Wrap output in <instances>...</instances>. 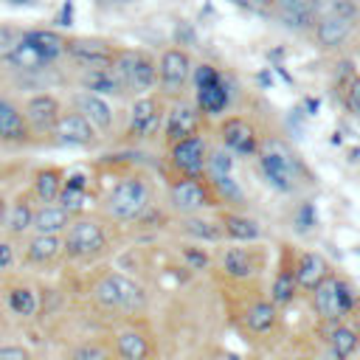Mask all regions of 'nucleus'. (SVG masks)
<instances>
[{
  "instance_id": "obj_1",
  "label": "nucleus",
  "mask_w": 360,
  "mask_h": 360,
  "mask_svg": "<svg viewBox=\"0 0 360 360\" xmlns=\"http://www.w3.org/2000/svg\"><path fill=\"white\" fill-rule=\"evenodd\" d=\"M312 309L321 321L326 323H340L343 318H349L357 307V292L352 290V284L340 276H326L312 292Z\"/></svg>"
},
{
  "instance_id": "obj_2",
  "label": "nucleus",
  "mask_w": 360,
  "mask_h": 360,
  "mask_svg": "<svg viewBox=\"0 0 360 360\" xmlns=\"http://www.w3.org/2000/svg\"><path fill=\"white\" fill-rule=\"evenodd\" d=\"M152 208V191L143 177H124L107 194V214L115 222H135Z\"/></svg>"
},
{
  "instance_id": "obj_3",
  "label": "nucleus",
  "mask_w": 360,
  "mask_h": 360,
  "mask_svg": "<svg viewBox=\"0 0 360 360\" xmlns=\"http://www.w3.org/2000/svg\"><path fill=\"white\" fill-rule=\"evenodd\" d=\"M256 155H259V169H262L264 180L276 191L290 194L295 188V177H298V160H295V155L284 143H278L273 138L264 146H259Z\"/></svg>"
},
{
  "instance_id": "obj_4",
  "label": "nucleus",
  "mask_w": 360,
  "mask_h": 360,
  "mask_svg": "<svg viewBox=\"0 0 360 360\" xmlns=\"http://www.w3.org/2000/svg\"><path fill=\"white\" fill-rule=\"evenodd\" d=\"M112 70L121 82V87L146 96L158 87V62L143 51H121L112 62Z\"/></svg>"
},
{
  "instance_id": "obj_5",
  "label": "nucleus",
  "mask_w": 360,
  "mask_h": 360,
  "mask_svg": "<svg viewBox=\"0 0 360 360\" xmlns=\"http://www.w3.org/2000/svg\"><path fill=\"white\" fill-rule=\"evenodd\" d=\"M191 56L183 48H169L160 53L158 59V87L163 96L169 98H180V93L186 90L188 79H191Z\"/></svg>"
},
{
  "instance_id": "obj_6",
  "label": "nucleus",
  "mask_w": 360,
  "mask_h": 360,
  "mask_svg": "<svg viewBox=\"0 0 360 360\" xmlns=\"http://www.w3.org/2000/svg\"><path fill=\"white\" fill-rule=\"evenodd\" d=\"M65 256L68 259H84V256H96L104 250L107 245V233L96 219H76L68 225L65 231Z\"/></svg>"
},
{
  "instance_id": "obj_7",
  "label": "nucleus",
  "mask_w": 360,
  "mask_h": 360,
  "mask_svg": "<svg viewBox=\"0 0 360 360\" xmlns=\"http://www.w3.org/2000/svg\"><path fill=\"white\" fill-rule=\"evenodd\" d=\"M233 169H236V155H231L225 146H217L205 155V172L202 174L208 177L214 191L219 197H228V200H242V188L233 180Z\"/></svg>"
},
{
  "instance_id": "obj_8",
  "label": "nucleus",
  "mask_w": 360,
  "mask_h": 360,
  "mask_svg": "<svg viewBox=\"0 0 360 360\" xmlns=\"http://www.w3.org/2000/svg\"><path fill=\"white\" fill-rule=\"evenodd\" d=\"M197 129H200L197 104H191L186 98H174L169 104L166 115H163V138H166V143L172 146V143L183 141V138H191V135H197Z\"/></svg>"
},
{
  "instance_id": "obj_9",
  "label": "nucleus",
  "mask_w": 360,
  "mask_h": 360,
  "mask_svg": "<svg viewBox=\"0 0 360 360\" xmlns=\"http://www.w3.org/2000/svg\"><path fill=\"white\" fill-rule=\"evenodd\" d=\"M169 200H172V208L183 217H191V214H200L202 208L214 205L211 202V194L205 188V183L200 177H180L169 186Z\"/></svg>"
},
{
  "instance_id": "obj_10",
  "label": "nucleus",
  "mask_w": 360,
  "mask_h": 360,
  "mask_svg": "<svg viewBox=\"0 0 360 360\" xmlns=\"http://www.w3.org/2000/svg\"><path fill=\"white\" fill-rule=\"evenodd\" d=\"M65 53L70 59H76L84 70H93V68H110L115 62V51L107 39H96V37H76L65 45Z\"/></svg>"
},
{
  "instance_id": "obj_11",
  "label": "nucleus",
  "mask_w": 360,
  "mask_h": 360,
  "mask_svg": "<svg viewBox=\"0 0 360 360\" xmlns=\"http://www.w3.org/2000/svg\"><path fill=\"white\" fill-rule=\"evenodd\" d=\"M205 155H208V149H205V141L200 135L183 138V141L172 143V149H169L172 166L180 172V177H202Z\"/></svg>"
},
{
  "instance_id": "obj_12",
  "label": "nucleus",
  "mask_w": 360,
  "mask_h": 360,
  "mask_svg": "<svg viewBox=\"0 0 360 360\" xmlns=\"http://www.w3.org/2000/svg\"><path fill=\"white\" fill-rule=\"evenodd\" d=\"M163 127V107L160 98L146 93L138 96V101L129 110V135L132 138H152Z\"/></svg>"
},
{
  "instance_id": "obj_13",
  "label": "nucleus",
  "mask_w": 360,
  "mask_h": 360,
  "mask_svg": "<svg viewBox=\"0 0 360 360\" xmlns=\"http://www.w3.org/2000/svg\"><path fill=\"white\" fill-rule=\"evenodd\" d=\"M219 138L231 155H256L259 152V135H256L253 124L245 121L242 115L225 118L219 124Z\"/></svg>"
},
{
  "instance_id": "obj_14",
  "label": "nucleus",
  "mask_w": 360,
  "mask_h": 360,
  "mask_svg": "<svg viewBox=\"0 0 360 360\" xmlns=\"http://www.w3.org/2000/svg\"><path fill=\"white\" fill-rule=\"evenodd\" d=\"M276 17L290 31H312L321 20L318 0H276Z\"/></svg>"
},
{
  "instance_id": "obj_15",
  "label": "nucleus",
  "mask_w": 360,
  "mask_h": 360,
  "mask_svg": "<svg viewBox=\"0 0 360 360\" xmlns=\"http://www.w3.org/2000/svg\"><path fill=\"white\" fill-rule=\"evenodd\" d=\"M62 115V104L56 96L51 93H37L25 101L22 107V118H25V127L34 129V132H48L53 129V124L59 121Z\"/></svg>"
},
{
  "instance_id": "obj_16",
  "label": "nucleus",
  "mask_w": 360,
  "mask_h": 360,
  "mask_svg": "<svg viewBox=\"0 0 360 360\" xmlns=\"http://www.w3.org/2000/svg\"><path fill=\"white\" fill-rule=\"evenodd\" d=\"M73 104H76V112H82L87 118V124L96 129V135H107L115 124V115H112V107L107 104L104 96L98 93H73Z\"/></svg>"
},
{
  "instance_id": "obj_17",
  "label": "nucleus",
  "mask_w": 360,
  "mask_h": 360,
  "mask_svg": "<svg viewBox=\"0 0 360 360\" xmlns=\"http://www.w3.org/2000/svg\"><path fill=\"white\" fill-rule=\"evenodd\" d=\"M51 132L56 135V141H62V143H68V146H93L96 138H98L96 129L87 124V118H84L82 112H76V110L62 112Z\"/></svg>"
},
{
  "instance_id": "obj_18",
  "label": "nucleus",
  "mask_w": 360,
  "mask_h": 360,
  "mask_svg": "<svg viewBox=\"0 0 360 360\" xmlns=\"http://www.w3.org/2000/svg\"><path fill=\"white\" fill-rule=\"evenodd\" d=\"M112 354L118 360H152V343L141 329L124 326L112 335Z\"/></svg>"
},
{
  "instance_id": "obj_19",
  "label": "nucleus",
  "mask_w": 360,
  "mask_h": 360,
  "mask_svg": "<svg viewBox=\"0 0 360 360\" xmlns=\"http://www.w3.org/2000/svg\"><path fill=\"white\" fill-rule=\"evenodd\" d=\"M292 276H295L298 290L312 292V290L329 276V264H326V259H323L321 253H315V250H304V253H298V259H295Z\"/></svg>"
},
{
  "instance_id": "obj_20",
  "label": "nucleus",
  "mask_w": 360,
  "mask_h": 360,
  "mask_svg": "<svg viewBox=\"0 0 360 360\" xmlns=\"http://www.w3.org/2000/svg\"><path fill=\"white\" fill-rule=\"evenodd\" d=\"M70 225V214L59 205V202H45V205H37L34 208V217H31V231L34 233H42V236H62Z\"/></svg>"
},
{
  "instance_id": "obj_21",
  "label": "nucleus",
  "mask_w": 360,
  "mask_h": 360,
  "mask_svg": "<svg viewBox=\"0 0 360 360\" xmlns=\"http://www.w3.org/2000/svg\"><path fill=\"white\" fill-rule=\"evenodd\" d=\"M242 321H245V326H248L250 335H267L278 323V307L270 298H256V301L248 304Z\"/></svg>"
},
{
  "instance_id": "obj_22",
  "label": "nucleus",
  "mask_w": 360,
  "mask_h": 360,
  "mask_svg": "<svg viewBox=\"0 0 360 360\" xmlns=\"http://www.w3.org/2000/svg\"><path fill=\"white\" fill-rule=\"evenodd\" d=\"M219 264H222L225 276H228V278H236V281H245V278H250V276L259 273V267H256V253L248 250V248H239V245L225 248Z\"/></svg>"
},
{
  "instance_id": "obj_23",
  "label": "nucleus",
  "mask_w": 360,
  "mask_h": 360,
  "mask_svg": "<svg viewBox=\"0 0 360 360\" xmlns=\"http://www.w3.org/2000/svg\"><path fill=\"white\" fill-rule=\"evenodd\" d=\"M219 225H222V233L228 236V239H233L236 245H245V242H256L259 236H262V225L253 219V217H245V214H225L222 219H219Z\"/></svg>"
},
{
  "instance_id": "obj_24",
  "label": "nucleus",
  "mask_w": 360,
  "mask_h": 360,
  "mask_svg": "<svg viewBox=\"0 0 360 360\" xmlns=\"http://www.w3.org/2000/svg\"><path fill=\"white\" fill-rule=\"evenodd\" d=\"M312 31H315V42H318L323 51H332V48H340V45L349 39L352 22L335 20V17H321Z\"/></svg>"
},
{
  "instance_id": "obj_25",
  "label": "nucleus",
  "mask_w": 360,
  "mask_h": 360,
  "mask_svg": "<svg viewBox=\"0 0 360 360\" xmlns=\"http://www.w3.org/2000/svg\"><path fill=\"white\" fill-rule=\"evenodd\" d=\"M65 250V242L62 236H42V233H34L25 245V262L28 264H45V262H53L56 256H62Z\"/></svg>"
},
{
  "instance_id": "obj_26",
  "label": "nucleus",
  "mask_w": 360,
  "mask_h": 360,
  "mask_svg": "<svg viewBox=\"0 0 360 360\" xmlns=\"http://www.w3.org/2000/svg\"><path fill=\"white\" fill-rule=\"evenodd\" d=\"M37 51H39V56L51 65V62H56L59 56H65V45H68V39L62 37V34H56V31H48V28H37V31H28V34H22Z\"/></svg>"
},
{
  "instance_id": "obj_27",
  "label": "nucleus",
  "mask_w": 360,
  "mask_h": 360,
  "mask_svg": "<svg viewBox=\"0 0 360 360\" xmlns=\"http://www.w3.org/2000/svg\"><path fill=\"white\" fill-rule=\"evenodd\" d=\"M62 180H65V172L56 166H45V169L34 172V197L39 200V205L56 202V197L62 191Z\"/></svg>"
},
{
  "instance_id": "obj_28",
  "label": "nucleus",
  "mask_w": 360,
  "mask_h": 360,
  "mask_svg": "<svg viewBox=\"0 0 360 360\" xmlns=\"http://www.w3.org/2000/svg\"><path fill=\"white\" fill-rule=\"evenodd\" d=\"M84 200H87V177H84L82 172L68 174V177L62 180V191H59L56 202H59L68 214H76V211H82Z\"/></svg>"
},
{
  "instance_id": "obj_29",
  "label": "nucleus",
  "mask_w": 360,
  "mask_h": 360,
  "mask_svg": "<svg viewBox=\"0 0 360 360\" xmlns=\"http://www.w3.org/2000/svg\"><path fill=\"white\" fill-rule=\"evenodd\" d=\"M115 278V290H118V309L124 312H138L146 307V290L132 278V276H124V273H112Z\"/></svg>"
},
{
  "instance_id": "obj_30",
  "label": "nucleus",
  "mask_w": 360,
  "mask_h": 360,
  "mask_svg": "<svg viewBox=\"0 0 360 360\" xmlns=\"http://www.w3.org/2000/svg\"><path fill=\"white\" fill-rule=\"evenodd\" d=\"M6 307H8V312L17 315V318H34V315H39V292H37L34 287H25V284L8 287V292H6Z\"/></svg>"
},
{
  "instance_id": "obj_31",
  "label": "nucleus",
  "mask_w": 360,
  "mask_h": 360,
  "mask_svg": "<svg viewBox=\"0 0 360 360\" xmlns=\"http://www.w3.org/2000/svg\"><path fill=\"white\" fill-rule=\"evenodd\" d=\"M326 346H329L332 352H338L340 357L349 360V357L357 352V346H360V332H357L354 326H349L346 321L332 323V326H329V335H326Z\"/></svg>"
},
{
  "instance_id": "obj_32",
  "label": "nucleus",
  "mask_w": 360,
  "mask_h": 360,
  "mask_svg": "<svg viewBox=\"0 0 360 360\" xmlns=\"http://www.w3.org/2000/svg\"><path fill=\"white\" fill-rule=\"evenodd\" d=\"M28 132L22 110H17L8 98H0V141H22Z\"/></svg>"
},
{
  "instance_id": "obj_33",
  "label": "nucleus",
  "mask_w": 360,
  "mask_h": 360,
  "mask_svg": "<svg viewBox=\"0 0 360 360\" xmlns=\"http://www.w3.org/2000/svg\"><path fill=\"white\" fill-rule=\"evenodd\" d=\"M228 90H225V82H217V84H205V87H197L194 93V104L200 112L205 115H217L228 107Z\"/></svg>"
},
{
  "instance_id": "obj_34",
  "label": "nucleus",
  "mask_w": 360,
  "mask_h": 360,
  "mask_svg": "<svg viewBox=\"0 0 360 360\" xmlns=\"http://www.w3.org/2000/svg\"><path fill=\"white\" fill-rule=\"evenodd\" d=\"M31 217H34V205L28 202V197H17L14 202H8L3 225L11 236H22L25 231H31Z\"/></svg>"
},
{
  "instance_id": "obj_35",
  "label": "nucleus",
  "mask_w": 360,
  "mask_h": 360,
  "mask_svg": "<svg viewBox=\"0 0 360 360\" xmlns=\"http://www.w3.org/2000/svg\"><path fill=\"white\" fill-rule=\"evenodd\" d=\"M6 62H8L11 68H17V70H42V68L48 65V62L39 56V51H37L25 37H20V42L8 51Z\"/></svg>"
},
{
  "instance_id": "obj_36",
  "label": "nucleus",
  "mask_w": 360,
  "mask_h": 360,
  "mask_svg": "<svg viewBox=\"0 0 360 360\" xmlns=\"http://www.w3.org/2000/svg\"><path fill=\"white\" fill-rule=\"evenodd\" d=\"M180 228H183V233H186L188 239H200V242H219V239L225 236L219 222H214V219H202V217H197V214L183 217Z\"/></svg>"
},
{
  "instance_id": "obj_37",
  "label": "nucleus",
  "mask_w": 360,
  "mask_h": 360,
  "mask_svg": "<svg viewBox=\"0 0 360 360\" xmlns=\"http://www.w3.org/2000/svg\"><path fill=\"white\" fill-rule=\"evenodd\" d=\"M82 82H84L87 90H93V93H98V96L124 90L121 82H118V76H115V70H112V65H110V68H93V70H84Z\"/></svg>"
},
{
  "instance_id": "obj_38",
  "label": "nucleus",
  "mask_w": 360,
  "mask_h": 360,
  "mask_svg": "<svg viewBox=\"0 0 360 360\" xmlns=\"http://www.w3.org/2000/svg\"><path fill=\"white\" fill-rule=\"evenodd\" d=\"M295 292H298V284H295L292 267H281V270L276 273L273 284H270V301H273L276 307H287V304H292Z\"/></svg>"
},
{
  "instance_id": "obj_39",
  "label": "nucleus",
  "mask_w": 360,
  "mask_h": 360,
  "mask_svg": "<svg viewBox=\"0 0 360 360\" xmlns=\"http://www.w3.org/2000/svg\"><path fill=\"white\" fill-rule=\"evenodd\" d=\"M112 349L101 340H82L76 346H70L68 360H112Z\"/></svg>"
},
{
  "instance_id": "obj_40",
  "label": "nucleus",
  "mask_w": 360,
  "mask_h": 360,
  "mask_svg": "<svg viewBox=\"0 0 360 360\" xmlns=\"http://www.w3.org/2000/svg\"><path fill=\"white\" fill-rule=\"evenodd\" d=\"M93 301L98 307H104V309H118V290H115L112 273L96 278V284H93Z\"/></svg>"
},
{
  "instance_id": "obj_41",
  "label": "nucleus",
  "mask_w": 360,
  "mask_h": 360,
  "mask_svg": "<svg viewBox=\"0 0 360 360\" xmlns=\"http://www.w3.org/2000/svg\"><path fill=\"white\" fill-rule=\"evenodd\" d=\"M321 17H335V20L354 22V17H357V3H354V0H326Z\"/></svg>"
},
{
  "instance_id": "obj_42",
  "label": "nucleus",
  "mask_w": 360,
  "mask_h": 360,
  "mask_svg": "<svg viewBox=\"0 0 360 360\" xmlns=\"http://www.w3.org/2000/svg\"><path fill=\"white\" fill-rule=\"evenodd\" d=\"M191 82H194V90H197V87L222 82V76H219V70L214 65H197V68H191Z\"/></svg>"
},
{
  "instance_id": "obj_43",
  "label": "nucleus",
  "mask_w": 360,
  "mask_h": 360,
  "mask_svg": "<svg viewBox=\"0 0 360 360\" xmlns=\"http://www.w3.org/2000/svg\"><path fill=\"white\" fill-rule=\"evenodd\" d=\"M292 225H295V231H298V233H307V231H312V225H315V205H312L309 200H304V202L298 205Z\"/></svg>"
},
{
  "instance_id": "obj_44",
  "label": "nucleus",
  "mask_w": 360,
  "mask_h": 360,
  "mask_svg": "<svg viewBox=\"0 0 360 360\" xmlns=\"http://www.w3.org/2000/svg\"><path fill=\"white\" fill-rule=\"evenodd\" d=\"M180 253H183V262H186L191 270H205V267H208V262H211L205 250L191 248V245H183V248H180Z\"/></svg>"
},
{
  "instance_id": "obj_45",
  "label": "nucleus",
  "mask_w": 360,
  "mask_h": 360,
  "mask_svg": "<svg viewBox=\"0 0 360 360\" xmlns=\"http://www.w3.org/2000/svg\"><path fill=\"white\" fill-rule=\"evenodd\" d=\"M20 31L14 28V25H0V59H6L8 56V51L20 42Z\"/></svg>"
},
{
  "instance_id": "obj_46",
  "label": "nucleus",
  "mask_w": 360,
  "mask_h": 360,
  "mask_svg": "<svg viewBox=\"0 0 360 360\" xmlns=\"http://www.w3.org/2000/svg\"><path fill=\"white\" fill-rule=\"evenodd\" d=\"M346 110H349L354 118H360V73L352 79V84H349V90H346Z\"/></svg>"
},
{
  "instance_id": "obj_47",
  "label": "nucleus",
  "mask_w": 360,
  "mask_h": 360,
  "mask_svg": "<svg viewBox=\"0 0 360 360\" xmlns=\"http://www.w3.org/2000/svg\"><path fill=\"white\" fill-rule=\"evenodd\" d=\"M0 360H34L31 352L20 343H3L0 346Z\"/></svg>"
},
{
  "instance_id": "obj_48",
  "label": "nucleus",
  "mask_w": 360,
  "mask_h": 360,
  "mask_svg": "<svg viewBox=\"0 0 360 360\" xmlns=\"http://www.w3.org/2000/svg\"><path fill=\"white\" fill-rule=\"evenodd\" d=\"M233 3H239L250 11H256V14H264V17L276 14V0H233Z\"/></svg>"
},
{
  "instance_id": "obj_49",
  "label": "nucleus",
  "mask_w": 360,
  "mask_h": 360,
  "mask_svg": "<svg viewBox=\"0 0 360 360\" xmlns=\"http://www.w3.org/2000/svg\"><path fill=\"white\" fill-rule=\"evenodd\" d=\"M14 262H17V250H14V245L6 242V239H0V273L11 270Z\"/></svg>"
},
{
  "instance_id": "obj_50",
  "label": "nucleus",
  "mask_w": 360,
  "mask_h": 360,
  "mask_svg": "<svg viewBox=\"0 0 360 360\" xmlns=\"http://www.w3.org/2000/svg\"><path fill=\"white\" fill-rule=\"evenodd\" d=\"M321 360H346V357H340L338 352H332V349L326 346V349H323V354H321Z\"/></svg>"
}]
</instances>
